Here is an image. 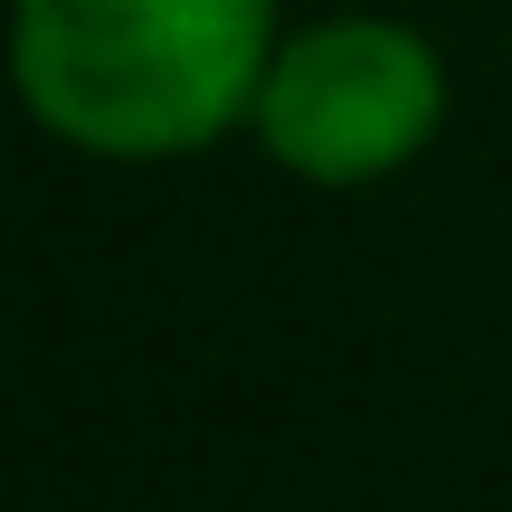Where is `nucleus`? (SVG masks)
Returning <instances> with one entry per match:
<instances>
[{
	"mask_svg": "<svg viewBox=\"0 0 512 512\" xmlns=\"http://www.w3.org/2000/svg\"><path fill=\"white\" fill-rule=\"evenodd\" d=\"M247 133L285 181L370 190L446 133V57L408 19L332 10L313 29L275 38Z\"/></svg>",
	"mask_w": 512,
	"mask_h": 512,
	"instance_id": "obj_2",
	"label": "nucleus"
},
{
	"mask_svg": "<svg viewBox=\"0 0 512 512\" xmlns=\"http://www.w3.org/2000/svg\"><path fill=\"white\" fill-rule=\"evenodd\" d=\"M275 0H10V86L86 162H190L247 133Z\"/></svg>",
	"mask_w": 512,
	"mask_h": 512,
	"instance_id": "obj_1",
	"label": "nucleus"
}]
</instances>
